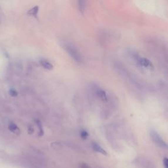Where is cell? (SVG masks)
Listing matches in <instances>:
<instances>
[{
    "mask_svg": "<svg viewBox=\"0 0 168 168\" xmlns=\"http://www.w3.org/2000/svg\"><path fill=\"white\" fill-rule=\"evenodd\" d=\"M78 9L81 13H83L85 11L88 4V0H77Z\"/></svg>",
    "mask_w": 168,
    "mask_h": 168,
    "instance_id": "obj_5",
    "label": "cell"
},
{
    "mask_svg": "<svg viewBox=\"0 0 168 168\" xmlns=\"http://www.w3.org/2000/svg\"><path fill=\"white\" fill-rule=\"evenodd\" d=\"M9 130L14 133L16 134V135H19L21 133V130L19 127L16 124H13V123H11L9 125Z\"/></svg>",
    "mask_w": 168,
    "mask_h": 168,
    "instance_id": "obj_9",
    "label": "cell"
},
{
    "mask_svg": "<svg viewBox=\"0 0 168 168\" xmlns=\"http://www.w3.org/2000/svg\"><path fill=\"white\" fill-rule=\"evenodd\" d=\"M9 93L11 97H17V95H18L17 91H16L15 89H10Z\"/></svg>",
    "mask_w": 168,
    "mask_h": 168,
    "instance_id": "obj_12",
    "label": "cell"
},
{
    "mask_svg": "<svg viewBox=\"0 0 168 168\" xmlns=\"http://www.w3.org/2000/svg\"><path fill=\"white\" fill-rule=\"evenodd\" d=\"M135 164L141 168H155L154 165L148 159L143 157H139L135 160Z\"/></svg>",
    "mask_w": 168,
    "mask_h": 168,
    "instance_id": "obj_3",
    "label": "cell"
},
{
    "mask_svg": "<svg viewBox=\"0 0 168 168\" xmlns=\"http://www.w3.org/2000/svg\"><path fill=\"white\" fill-rule=\"evenodd\" d=\"M136 63L138 64L139 65L144 67V68H150V69H152L153 68V65H152V63H151L149 60L147 59V58H146L139 57Z\"/></svg>",
    "mask_w": 168,
    "mask_h": 168,
    "instance_id": "obj_4",
    "label": "cell"
},
{
    "mask_svg": "<svg viewBox=\"0 0 168 168\" xmlns=\"http://www.w3.org/2000/svg\"><path fill=\"white\" fill-rule=\"evenodd\" d=\"M150 137L152 141L158 145V147L166 148L167 143L165 142L164 140L162 138V137L159 135V133L156 132L154 130H152L150 131Z\"/></svg>",
    "mask_w": 168,
    "mask_h": 168,
    "instance_id": "obj_2",
    "label": "cell"
},
{
    "mask_svg": "<svg viewBox=\"0 0 168 168\" xmlns=\"http://www.w3.org/2000/svg\"><path fill=\"white\" fill-rule=\"evenodd\" d=\"M163 164H164V168H168V159L167 158H164Z\"/></svg>",
    "mask_w": 168,
    "mask_h": 168,
    "instance_id": "obj_14",
    "label": "cell"
},
{
    "mask_svg": "<svg viewBox=\"0 0 168 168\" xmlns=\"http://www.w3.org/2000/svg\"><path fill=\"white\" fill-rule=\"evenodd\" d=\"M61 45L74 61L78 63H81L82 62V57L81 55V53L78 51L77 47L74 46V44L71 42L63 41L61 42Z\"/></svg>",
    "mask_w": 168,
    "mask_h": 168,
    "instance_id": "obj_1",
    "label": "cell"
},
{
    "mask_svg": "<svg viewBox=\"0 0 168 168\" xmlns=\"http://www.w3.org/2000/svg\"><path fill=\"white\" fill-rule=\"evenodd\" d=\"M38 12H39V7L36 5V6L33 7V8H32V9H30L28 11L27 14H28V15H30V16H34V17L36 18L38 16Z\"/></svg>",
    "mask_w": 168,
    "mask_h": 168,
    "instance_id": "obj_10",
    "label": "cell"
},
{
    "mask_svg": "<svg viewBox=\"0 0 168 168\" xmlns=\"http://www.w3.org/2000/svg\"><path fill=\"white\" fill-rule=\"evenodd\" d=\"M40 63L41 64V66L42 67H43V68L46 70H52L53 68V64L46 59H41L40 61Z\"/></svg>",
    "mask_w": 168,
    "mask_h": 168,
    "instance_id": "obj_8",
    "label": "cell"
},
{
    "mask_svg": "<svg viewBox=\"0 0 168 168\" xmlns=\"http://www.w3.org/2000/svg\"><path fill=\"white\" fill-rule=\"evenodd\" d=\"M36 124L38 125V127H39V131H39V135L42 136L43 134V129H42V125L41 124V122L40 121H38V120H37V121H36Z\"/></svg>",
    "mask_w": 168,
    "mask_h": 168,
    "instance_id": "obj_11",
    "label": "cell"
},
{
    "mask_svg": "<svg viewBox=\"0 0 168 168\" xmlns=\"http://www.w3.org/2000/svg\"><path fill=\"white\" fill-rule=\"evenodd\" d=\"M80 168H91L90 166H89L88 164L82 163L80 164Z\"/></svg>",
    "mask_w": 168,
    "mask_h": 168,
    "instance_id": "obj_15",
    "label": "cell"
},
{
    "mask_svg": "<svg viewBox=\"0 0 168 168\" xmlns=\"http://www.w3.org/2000/svg\"><path fill=\"white\" fill-rule=\"evenodd\" d=\"M81 136H82V137L83 139H86L87 137H88V136H89V135H88V133L86 131H85V130H83L82 132H81Z\"/></svg>",
    "mask_w": 168,
    "mask_h": 168,
    "instance_id": "obj_13",
    "label": "cell"
},
{
    "mask_svg": "<svg viewBox=\"0 0 168 168\" xmlns=\"http://www.w3.org/2000/svg\"><path fill=\"white\" fill-rule=\"evenodd\" d=\"M96 93L97 95H98V97H100V99H101L103 102L105 103L108 102V97L107 95H106L105 91H103V89H101L100 88H97L96 89Z\"/></svg>",
    "mask_w": 168,
    "mask_h": 168,
    "instance_id": "obj_6",
    "label": "cell"
},
{
    "mask_svg": "<svg viewBox=\"0 0 168 168\" xmlns=\"http://www.w3.org/2000/svg\"><path fill=\"white\" fill-rule=\"evenodd\" d=\"M92 148H93V149L96 151V152H99L100 154H102L103 155H107V152H106V151L104 149V148H102L100 146H99V145L96 142H92Z\"/></svg>",
    "mask_w": 168,
    "mask_h": 168,
    "instance_id": "obj_7",
    "label": "cell"
}]
</instances>
